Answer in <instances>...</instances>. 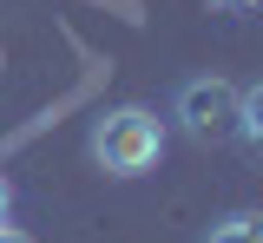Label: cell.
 Returning a JSON list of instances; mask_svg holds the SVG:
<instances>
[{
    "instance_id": "1",
    "label": "cell",
    "mask_w": 263,
    "mask_h": 243,
    "mask_svg": "<svg viewBox=\"0 0 263 243\" xmlns=\"http://www.w3.org/2000/svg\"><path fill=\"white\" fill-rule=\"evenodd\" d=\"M86 151L105 177H145L164 158V118L152 105H112L105 118H92Z\"/></svg>"
},
{
    "instance_id": "2",
    "label": "cell",
    "mask_w": 263,
    "mask_h": 243,
    "mask_svg": "<svg viewBox=\"0 0 263 243\" xmlns=\"http://www.w3.org/2000/svg\"><path fill=\"white\" fill-rule=\"evenodd\" d=\"M171 118H178V132H184L191 145H224V138H237V86L217 79V72L184 79V86L171 92Z\"/></svg>"
},
{
    "instance_id": "3",
    "label": "cell",
    "mask_w": 263,
    "mask_h": 243,
    "mask_svg": "<svg viewBox=\"0 0 263 243\" xmlns=\"http://www.w3.org/2000/svg\"><path fill=\"white\" fill-rule=\"evenodd\" d=\"M237 138H243V145L263 158V79L237 92Z\"/></svg>"
},
{
    "instance_id": "4",
    "label": "cell",
    "mask_w": 263,
    "mask_h": 243,
    "mask_svg": "<svg viewBox=\"0 0 263 243\" xmlns=\"http://www.w3.org/2000/svg\"><path fill=\"white\" fill-rule=\"evenodd\" d=\"M204 243H263V210H230V217H217Z\"/></svg>"
},
{
    "instance_id": "5",
    "label": "cell",
    "mask_w": 263,
    "mask_h": 243,
    "mask_svg": "<svg viewBox=\"0 0 263 243\" xmlns=\"http://www.w3.org/2000/svg\"><path fill=\"white\" fill-rule=\"evenodd\" d=\"M7 210H13V184L0 177V224H7Z\"/></svg>"
},
{
    "instance_id": "6",
    "label": "cell",
    "mask_w": 263,
    "mask_h": 243,
    "mask_svg": "<svg viewBox=\"0 0 263 243\" xmlns=\"http://www.w3.org/2000/svg\"><path fill=\"white\" fill-rule=\"evenodd\" d=\"M0 243H33L27 230H13V224H0Z\"/></svg>"
},
{
    "instance_id": "7",
    "label": "cell",
    "mask_w": 263,
    "mask_h": 243,
    "mask_svg": "<svg viewBox=\"0 0 263 243\" xmlns=\"http://www.w3.org/2000/svg\"><path fill=\"white\" fill-rule=\"evenodd\" d=\"M224 7H257V0H224Z\"/></svg>"
}]
</instances>
